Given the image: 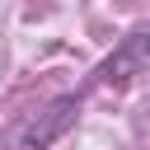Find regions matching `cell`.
<instances>
[{
    "label": "cell",
    "mask_w": 150,
    "mask_h": 150,
    "mask_svg": "<svg viewBox=\"0 0 150 150\" xmlns=\"http://www.w3.org/2000/svg\"><path fill=\"white\" fill-rule=\"evenodd\" d=\"M145 61H150V23L136 28V33H127V38L117 42V52L94 70V80H98V84H127Z\"/></svg>",
    "instance_id": "obj_1"
},
{
    "label": "cell",
    "mask_w": 150,
    "mask_h": 150,
    "mask_svg": "<svg viewBox=\"0 0 150 150\" xmlns=\"http://www.w3.org/2000/svg\"><path fill=\"white\" fill-rule=\"evenodd\" d=\"M75 112H80V94H66V98H56L52 108H47V117L42 122H33L28 127V136H23V150H42V145H52L70 122H75Z\"/></svg>",
    "instance_id": "obj_2"
}]
</instances>
